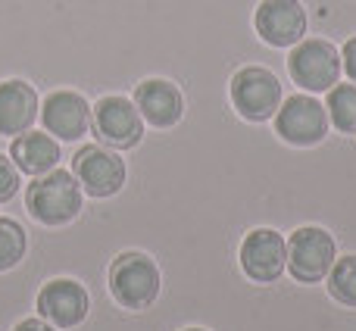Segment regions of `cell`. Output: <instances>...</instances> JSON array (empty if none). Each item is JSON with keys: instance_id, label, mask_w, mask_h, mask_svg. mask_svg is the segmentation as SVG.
Here are the masks:
<instances>
[{"instance_id": "14", "label": "cell", "mask_w": 356, "mask_h": 331, "mask_svg": "<svg viewBox=\"0 0 356 331\" xmlns=\"http://www.w3.org/2000/svg\"><path fill=\"white\" fill-rule=\"evenodd\" d=\"M38 119V94L29 81H0V135L19 138Z\"/></svg>"}, {"instance_id": "16", "label": "cell", "mask_w": 356, "mask_h": 331, "mask_svg": "<svg viewBox=\"0 0 356 331\" xmlns=\"http://www.w3.org/2000/svg\"><path fill=\"white\" fill-rule=\"evenodd\" d=\"M328 116H332L334 129L353 135L356 131V85H334L328 88Z\"/></svg>"}, {"instance_id": "11", "label": "cell", "mask_w": 356, "mask_h": 331, "mask_svg": "<svg viewBox=\"0 0 356 331\" xmlns=\"http://www.w3.org/2000/svg\"><path fill=\"white\" fill-rule=\"evenodd\" d=\"M38 313L56 328H75L88 316V291L72 278H54L38 294Z\"/></svg>"}, {"instance_id": "15", "label": "cell", "mask_w": 356, "mask_h": 331, "mask_svg": "<svg viewBox=\"0 0 356 331\" xmlns=\"http://www.w3.org/2000/svg\"><path fill=\"white\" fill-rule=\"evenodd\" d=\"M13 163L25 175H44V172L56 169L60 163V144L50 135H38V131H22L13 138Z\"/></svg>"}, {"instance_id": "21", "label": "cell", "mask_w": 356, "mask_h": 331, "mask_svg": "<svg viewBox=\"0 0 356 331\" xmlns=\"http://www.w3.org/2000/svg\"><path fill=\"white\" fill-rule=\"evenodd\" d=\"M13 331H54V325H47L44 319H25V322H19Z\"/></svg>"}, {"instance_id": "17", "label": "cell", "mask_w": 356, "mask_h": 331, "mask_svg": "<svg viewBox=\"0 0 356 331\" xmlns=\"http://www.w3.org/2000/svg\"><path fill=\"white\" fill-rule=\"evenodd\" d=\"M328 294L344 307L356 309V253L334 259L332 272H328Z\"/></svg>"}, {"instance_id": "13", "label": "cell", "mask_w": 356, "mask_h": 331, "mask_svg": "<svg viewBox=\"0 0 356 331\" xmlns=\"http://www.w3.org/2000/svg\"><path fill=\"white\" fill-rule=\"evenodd\" d=\"M135 106L141 113V119H147L156 129H169L181 119L184 113V100L181 91L166 79H147L138 85L135 91Z\"/></svg>"}, {"instance_id": "3", "label": "cell", "mask_w": 356, "mask_h": 331, "mask_svg": "<svg viewBox=\"0 0 356 331\" xmlns=\"http://www.w3.org/2000/svg\"><path fill=\"white\" fill-rule=\"evenodd\" d=\"M334 259H338V247L334 238L319 225H303L291 234L288 241V269L297 282L316 284L332 272Z\"/></svg>"}, {"instance_id": "8", "label": "cell", "mask_w": 356, "mask_h": 331, "mask_svg": "<svg viewBox=\"0 0 356 331\" xmlns=\"http://www.w3.org/2000/svg\"><path fill=\"white\" fill-rule=\"evenodd\" d=\"M241 269L250 282L269 284L282 278L284 266H288V241L272 228H257L244 238L241 244Z\"/></svg>"}, {"instance_id": "7", "label": "cell", "mask_w": 356, "mask_h": 331, "mask_svg": "<svg viewBox=\"0 0 356 331\" xmlns=\"http://www.w3.org/2000/svg\"><path fill=\"white\" fill-rule=\"evenodd\" d=\"M275 129L288 144L313 147L328 131V110L309 94H294L275 113Z\"/></svg>"}, {"instance_id": "1", "label": "cell", "mask_w": 356, "mask_h": 331, "mask_svg": "<svg viewBox=\"0 0 356 331\" xmlns=\"http://www.w3.org/2000/svg\"><path fill=\"white\" fill-rule=\"evenodd\" d=\"M25 203L41 225H66L81 209V184L72 172L50 169L29 184Z\"/></svg>"}, {"instance_id": "4", "label": "cell", "mask_w": 356, "mask_h": 331, "mask_svg": "<svg viewBox=\"0 0 356 331\" xmlns=\"http://www.w3.org/2000/svg\"><path fill=\"white\" fill-rule=\"evenodd\" d=\"M288 72H291V79H294V85H300L303 91L322 94L338 85L341 54L334 44L322 41V38H309V41H300L291 50Z\"/></svg>"}, {"instance_id": "12", "label": "cell", "mask_w": 356, "mask_h": 331, "mask_svg": "<svg viewBox=\"0 0 356 331\" xmlns=\"http://www.w3.org/2000/svg\"><path fill=\"white\" fill-rule=\"evenodd\" d=\"M41 122L60 141H79L91 125L88 100L75 91H54L41 106Z\"/></svg>"}, {"instance_id": "22", "label": "cell", "mask_w": 356, "mask_h": 331, "mask_svg": "<svg viewBox=\"0 0 356 331\" xmlns=\"http://www.w3.org/2000/svg\"><path fill=\"white\" fill-rule=\"evenodd\" d=\"M184 331H203V328H184Z\"/></svg>"}, {"instance_id": "6", "label": "cell", "mask_w": 356, "mask_h": 331, "mask_svg": "<svg viewBox=\"0 0 356 331\" xmlns=\"http://www.w3.org/2000/svg\"><path fill=\"white\" fill-rule=\"evenodd\" d=\"M91 125L97 141L113 150H129L144 138V119L129 97H104L91 110Z\"/></svg>"}, {"instance_id": "2", "label": "cell", "mask_w": 356, "mask_h": 331, "mask_svg": "<svg viewBox=\"0 0 356 331\" xmlns=\"http://www.w3.org/2000/svg\"><path fill=\"white\" fill-rule=\"evenodd\" d=\"M110 294L125 309H147L160 294V269L144 253H122L110 266Z\"/></svg>"}, {"instance_id": "20", "label": "cell", "mask_w": 356, "mask_h": 331, "mask_svg": "<svg viewBox=\"0 0 356 331\" xmlns=\"http://www.w3.org/2000/svg\"><path fill=\"white\" fill-rule=\"evenodd\" d=\"M341 69L350 75V81L356 85V38H350L344 44V50H341Z\"/></svg>"}, {"instance_id": "19", "label": "cell", "mask_w": 356, "mask_h": 331, "mask_svg": "<svg viewBox=\"0 0 356 331\" xmlns=\"http://www.w3.org/2000/svg\"><path fill=\"white\" fill-rule=\"evenodd\" d=\"M16 191H19V169L13 166L10 156L0 154V203L13 200Z\"/></svg>"}, {"instance_id": "9", "label": "cell", "mask_w": 356, "mask_h": 331, "mask_svg": "<svg viewBox=\"0 0 356 331\" xmlns=\"http://www.w3.org/2000/svg\"><path fill=\"white\" fill-rule=\"evenodd\" d=\"M72 175L79 178L88 197H113L125 184V163L100 144H88L75 154Z\"/></svg>"}, {"instance_id": "18", "label": "cell", "mask_w": 356, "mask_h": 331, "mask_svg": "<svg viewBox=\"0 0 356 331\" xmlns=\"http://www.w3.org/2000/svg\"><path fill=\"white\" fill-rule=\"evenodd\" d=\"M25 257V232L19 222L0 219V272L13 269Z\"/></svg>"}, {"instance_id": "5", "label": "cell", "mask_w": 356, "mask_h": 331, "mask_svg": "<svg viewBox=\"0 0 356 331\" xmlns=\"http://www.w3.org/2000/svg\"><path fill=\"white\" fill-rule=\"evenodd\" d=\"M234 110L250 122H266L282 106V81L263 66H244L232 79Z\"/></svg>"}, {"instance_id": "10", "label": "cell", "mask_w": 356, "mask_h": 331, "mask_svg": "<svg viewBox=\"0 0 356 331\" xmlns=\"http://www.w3.org/2000/svg\"><path fill=\"white\" fill-rule=\"evenodd\" d=\"M257 31L272 47H294L307 35V13L297 0H263L257 6Z\"/></svg>"}]
</instances>
